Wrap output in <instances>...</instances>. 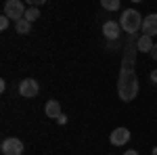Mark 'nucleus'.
Masks as SVG:
<instances>
[{
  "instance_id": "obj_17",
  "label": "nucleus",
  "mask_w": 157,
  "mask_h": 155,
  "mask_svg": "<svg viewBox=\"0 0 157 155\" xmlns=\"http://www.w3.org/2000/svg\"><path fill=\"white\" fill-rule=\"evenodd\" d=\"M124 155H138V151H134V149H130V151H126Z\"/></svg>"
},
{
  "instance_id": "obj_12",
  "label": "nucleus",
  "mask_w": 157,
  "mask_h": 155,
  "mask_svg": "<svg viewBox=\"0 0 157 155\" xmlns=\"http://www.w3.org/2000/svg\"><path fill=\"white\" fill-rule=\"evenodd\" d=\"M38 17H40V9H38V6H29V9L25 11L23 19H27L29 23H34V21H38Z\"/></svg>"
},
{
  "instance_id": "obj_15",
  "label": "nucleus",
  "mask_w": 157,
  "mask_h": 155,
  "mask_svg": "<svg viewBox=\"0 0 157 155\" xmlns=\"http://www.w3.org/2000/svg\"><path fill=\"white\" fill-rule=\"evenodd\" d=\"M149 55H151V59H155V61H157V42H155V46H153V50H151Z\"/></svg>"
},
{
  "instance_id": "obj_2",
  "label": "nucleus",
  "mask_w": 157,
  "mask_h": 155,
  "mask_svg": "<svg viewBox=\"0 0 157 155\" xmlns=\"http://www.w3.org/2000/svg\"><path fill=\"white\" fill-rule=\"evenodd\" d=\"M143 17H140V13L136 11V9H126V11L121 13L120 17V25L121 29L128 34V36H132V34H136L138 29H143Z\"/></svg>"
},
{
  "instance_id": "obj_14",
  "label": "nucleus",
  "mask_w": 157,
  "mask_h": 155,
  "mask_svg": "<svg viewBox=\"0 0 157 155\" xmlns=\"http://www.w3.org/2000/svg\"><path fill=\"white\" fill-rule=\"evenodd\" d=\"M9 23H11V19H9V17H6V15H2V17H0V29H2V32H4V29H6V27H9Z\"/></svg>"
},
{
  "instance_id": "obj_13",
  "label": "nucleus",
  "mask_w": 157,
  "mask_h": 155,
  "mask_svg": "<svg viewBox=\"0 0 157 155\" xmlns=\"http://www.w3.org/2000/svg\"><path fill=\"white\" fill-rule=\"evenodd\" d=\"M101 6H103V9H107V11H120L121 2H120V0H103V2H101Z\"/></svg>"
},
{
  "instance_id": "obj_9",
  "label": "nucleus",
  "mask_w": 157,
  "mask_h": 155,
  "mask_svg": "<svg viewBox=\"0 0 157 155\" xmlns=\"http://www.w3.org/2000/svg\"><path fill=\"white\" fill-rule=\"evenodd\" d=\"M44 113H46V118H50V119H59L61 115H63L59 101H55V99L46 101V105H44Z\"/></svg>"
},
{
  "instance_id": "obj_3",
  "label": "nucleus",
  "mask_w": 157,
  "mask_h": 155,
  "mask_svg": "<svg viewBox=\"0 0 157 155\" xmlns=\"http://www.w3.org/2000/svg\"><path fill=\"white\" fill-rule=\"evenodd\" d=\"M25 11H27V9H25V4L21 0H9V2L4 4V15H6L9 19H13L15 23L21 21L25 17Z\"/></svg>"
},
{
  "instance_id": "obj_11",
  "label": "nucleus",
  "mask_w": 157,
  "mask_h": 155,
  "mask_svg": "<svg viewBox=\"0 0 157 155\" xmlns=\"http://www.w3.org/2000/svg\"><path fill=\"white\" fill-rule=\"evenodd\" d=\"M15 32H17V34H21V36H25V34H29V32H32V23H29L27 19H21V21H17V23H15Z\"/></svg>"
},
{
  "instance_id": "obj_5",
  "label": "nucleus",
  "mask_w": 157,
  "mask_h": 155,
  "mask_svg": "<svg viewBox=\"0 0 157 155\" xmlns=\"http://www.w3.org/2000/svg\"><path fill=\"white\" fill-rule=\"evenodd\" d=\"M0 149H2V155H21L23 153V143L19 138H4Z\"/></svg>"
},
{
  "instance_id": "obj_18",
  "label": "nucleus",
  "mask_w": 157,
  "mask_h": 155,
  "mask_svg": "<svg viewBox=\"0 0 157 155\" xmlns=\"http://www.w3.org/2000/svg\"><path fill=\"white\" fill-rule=\"evenodd\" d=\"M153 155H157V147H153Z\"/></svg>"
},
{
  "instance_id": "obj_1",
  "label": "nucleus",
  "mask_w": 157,
  "mask_h": 155,
  "mask_svg": "<svg viewBox=\"0 0 157 155\" xmlns=\"http://www.w3.org/2000/svg\"><path fill=\"white\" fill-rule=\"evenodd\" d=\"M136 40H138L136 34L128 36V40H126L124 57H121V72H120V80H117V95L126 103L134 101L136 95H138V78H136V55H138V48H136Z\"/></svg>"
},
{
  "instance_id": "obj_6",
  "label": "nucleus",
  "mask_w": 157,
  "mask_h": 155,
  "mask_svg": "<svg viewBox=\"0 0 157 155\" xmlns=\"http://www.w3.org/2000/svg\"><path fill=\"white\" fill-rule=\"evenodd\" d=\"M130 130L128 128H115V130L111 132V136H109V141H111V145L113 147H124V145L130 141Z\"/></svg>"
},
{
  "instance_id": "obj_16",
  "label": "nucleus",
  "mask_w": 157,
  "mask_h": 155,
  "mask_svg": "<svg viewBox=\"0 0 157 155\" xmlns=\"http://www.w3.org/2000/svg\"><path fill=\"white\" fill-rule=\"evenodd\" d=\"M151 82L157 84V69H153V72H151Z\"/></svg>"
},
{
  "instance_id": "obj_10",
  "label": "nucleus",
  "mask_w": 157,
  "mask_h": 155,
  "mask_svg": "<svg viewBox=\"0 0 157 155\" xmlns=\"http://www.w3.org/2000/svg\"><path fill=\"white\" fill-rule=\"evenodd\" d=\"M153 46H155V42L151 40V36H138V40H136V48H138V52H151L153 50Z\"/></svg>"
},
{
  "instance_id": "obj_4",
  "label": "nucleus",
  "mask_w": 157,
  "mask_h": 155,
  "mask_svg": "<svg viewBox=\"0 0 157 155\" xmlns=\"http://www.w3.org/2000/svg\"><path fill=\"white\" fill-rule=\"evenodd\" d=\"M40 92V84H38V80H34V78H25V80H21V84H19V95L25 96V99H34V96Z\"/></svg>"
},
{
  "instance_id": "obj_7",
  "label": "nucleus",
  "mask_w": 157,
  "mask_h": 155,
  "mask_svg": "<svg viewBox=\"0 0 157 155\" xmlns=\"http://www.w3.org/2000/svg\"><path fill=\"white\" fill-rule=\"evenodd\" d=\"M120 32H121L120 21H105L103 23V34H105L107 40H117L120 38Z\"/></svg>"
},
{
  "instance_id": "obj_8",
  "label": "nucleus",
  "mask_w": 157,
  "mask_h": 155,
  "mask_svg": "<svg viewBox=\"0 0 157 155\" xmlns=\"http://www.w3.org/2000/svg\"><path fill=\"white\" fill-rule=\"evenodd\" d=\"M143 34L145 36H157V13H151L147 15L145 21H143Z\"/></svg>"
}]
</instances>
